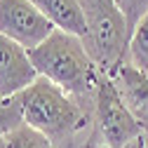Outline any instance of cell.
Returning <instances> with one entry per match:
<instances>
[{
  "instance_id": "1",
  "label": "cell",
  "mask_w": 148,
  "mask_h": 148,
  "mask_svg": "<svg viewBox=\"0 0 148 148\" xmlns=\"http://www.w3.org/2000/svg\"><path fill=\"white\" fill-rule=\"evenodd\" d=\"M28 54L38 75L54 82L66 94L71 97L94 94L101 73L87 54L82 38L57 28L42 45L31 49Z\"/></svg>"
},
{
  "instance_id": "2",
  "label": "cell",
  "mask_w": 148,
  "mask_h": 148,
  "mask_svg": "<svg viewBox=\"0 0 148 148\" xmlns=\"http://www.w3.org/2000/svg\"><path fill=\"white\" fill-rule=\"evenodd\" d=\"M19 99L24 125L49 139L54 146L78 134L89 120L85 108L47 78H38L28 89L21 92Z\"/></svg>"
},
{
  "instance_id": "3",
  "label": "cell",
  "mask_w": 148,
  "mask_h": 148,
  "mask_svg": "<svg viewBox=\"0 0 148 148\" xmlns=\"http://www.w3.org/2000/svg\"><path fill=\"white\" fill-rule=\"evenodd\" d=\"M80 7L85 16L82 45L99 73L113 78L115 71L127 61V21L113 0H80Z\"/></svg>"
},
{
  "instance_id": "4",
  "label": "cell",
  "mask_w": 148,
  "mask_h": 148,
  "mask_svg": "<svg viewBox=\"0 0 148 148\" xmlns=\"http://www.w3.org/2000/svg\"><path fill=\"white\" fill-rule=\"evenodd\" d=\"M94 136L108 148H127L132 141L143 136L141 122L132 115L120 97L113 78L99 75L94 89Z\"/></svg>"
},
{
  "instance_id": "5",
  "label": "cell",
  "mask_w": 148,
  "mask_h": 148,
  "mask_svg": "<svg viewBox=\"0 0 148 148\" xmlns=\"http://www.w3.org/2000/svg\"><path fill=\"white\" fill-rule=\"evenodd\" d=\"M57 31L54 24L28 0H0V35L35 49Z\"/></svg>"
},
{
  "instance_id": "6",
  "label": "cell",
  "mask_w": 148,
  "mask_h": 148,
  "mask_svg": "<svg viewBox=\"0 0 148 148\" xmlns=\"http://www.w3.org/2000/svg\"><path fill=\"white\" fill-rule=\"evenodd\" d=\"M38 78L40 75L31 61L28 49L0 35V99L21 94Z\"/></svg>"
},
{
  "instance_id": "7",
  "label": "cell",
  "mask_w": 148,
  "mask_h": 148,
  "mask_svg": "<svg viewBox=\"0 0 148 148\" xmlns=\"http://www.w3.org/2000/svg\"><path fill=\"white\" fill-rule=\"evenodd\" d=\"M113 82L120 92L125 106L132 110V115L143 125H148V75L125 61L113 75Z\"/></svg>"
},
{
  "instance_id": "8",
  "label": "cell",
  "mask_w": 148,
  "mask_h": 148,
  "mask_svg": "<svg viewBox=\"0 0 148 148\" xmlns=\"http://www.w3.org/2000/svg\"><path fill=\"white\" fill-rule=\"evenodd\" d=\"M38 7L47 19L54 24V28L66 31L71 35H85V16L80 0H28Z\"/></svg>"
},
{
  "instance_id": "9",
  "label": "cell",
  "mask_w": 148,
  "mask_h": 148,
  "mask_svg": "<svg viewBox=\"0 0 148 148\" xmlns=\"http://www.w3.org/2000/svg\"><path fill=\"white\" fill-rule=\"evenodd\" d=\"M127 61L148 75V14L139 21V26L134 28L132 38H129Z\"/></svg>"
},
{
  "instance_id": "10",
  "label": "cell",
  "mask_w": 148,
  "mask_h": 148,
  "mask_svg": "<svg viewBox=\"0 0 148 148\" xmlns=\"http://www.w3.org/2000/svg\"><path fill=\"white\" fill-rule=\"evenodd\" d=\"M19 127H24V110L19 94L10 99H0V139H7Z\"/></svg>"
},
{
  "instance_id": "11",
  "label": "cell",
  "mask_w": 148,
  "mask_h": 148,
  "mask_svg": "<svg viewBox=\"0 0 148 148\" xmlns=\"http://www.w3.org/2000/svg\"><path fill=\"white\" fill-rule=\"evenodd\" d=\"M7 146L10 148H54V143L49 139H45L42 134H38L35 129H31L26 125L7 136Z\"/></svg>"
},
{
  "instance_id": "12",
  "label": "cell",
  "mask_w": 148,
  "mask_h": 148,
  "mask_svg": "<svg viewBox=\"0 0 148 148\" xmlns=\"http://www.w3.org/2000/svg\"><path fill=\"white\" fill-rule=\"evenodd\" d=\"M113 3L122 12L125 21H127V28H129V38H132V33L139 26V21L148 14V0H113Z\"/></svg>"
},
{
  "instance_id": "13",
  "label": "cell",
  "mask_w": 148,
  "mask_h": 148,
  "mask_svg": "<svg viewBox=\"0 0 148 148\" xmlns=\"http://www.w3.org/2000/svg\"><path fill=\"white\" fill-rule=\"evenodd\" d=\"M82 148H108V146H106V143H101V141H99L94 134H92V136L85 141V146H82Z\"/></svg>"
},
{
  "instance_id": "14",
  "label": "cell",
  "mask_w": 148,
  "mask_h": 148,
  "mask_svg": "<svg viewBox=\"0 0 148 148\" xmlns=\"http://www.w3.org/2000/svg\"><path fill=\"white\" fill-rule=\"evenodd\" d=\"M127 148H146V143H143V136H141V139H136V141H132Z\"/></svg>"
},
{
  "instance_id": "15",
  "label": "cell",
  "mask_w": 148,
  "mask_h": 148,
  "mask_svg": "<svg viewBox=\"0 0 148 148\" xmlns=\"http://www.w3.org/2000/svg\"><path fill=\"white\" fill-rule=\"evenodd\" d=\"M143 143H146V148H148V125H143Z\"/></svg>"
},
{
  "instance_id": "16",
  "label": "cell",
  "mask_w": 148,
  "mask_h": 148,
  "mask_svg": "<svg viewBox=\"0 0 148 148\" xmlns=\"http://www.w3.org/2000/svg\"><path fill=\"white\" fill-rule=\"evenodd\" d=\"M0 148H10L7 146V139H0Z\"/></svg>"
}]
</instances>
